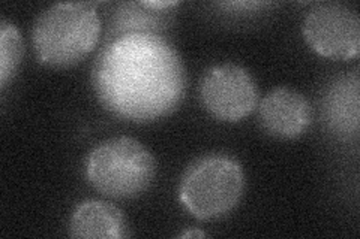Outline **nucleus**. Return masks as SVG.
I'll list each match as a JSON object with an SVG mask.
<instances>
[{
	"label": "nucleus",
	"mask_w": 360,
	"mask_h": 239,
	"mask_svg": "<svg viewBox=\"0 0 360 239\" xmlns=\"http://www.w3.org/2000/svg\"><path fill=\"white\" fill-rule=\"evenodd\" d=\"M156 175L152 153L129 136L96 145L86 161V177L96 191L112 199H134L148 191Z\"/></svg>",
	"instance_id": "20e7f679"
},
{
	"label": "nucleus",
	"mask_w": 360,
	"mask_h": 239,
	"mask_svg": "<svg viewBox=\"0 0 360 239\" xmlns=\"http://www.w3.org/2000/svg\"><path fill=\"white\" fill-rule=\"evenodd\" d=\"M262 129L278 139H295L305 133L312 123L308 99L296 90L276 87L258 104Z\"/></svg>",
	"instance_id": "0eeeda50"
},
{
	"label": "nucleus",
	"mask_w": 360,
	"mask_h": 239,
	"mask_svg": "<svg viewBox=\"0 0 360 239\" xmlns=\"http://www.w3.org/2000/svg\"><path fill=\"white\" fill-rule=\"evenodd\" d=\"M242 165L227 154L197 158L179 183V200L197 220H219L240 203L245 193Z\"/></svg>",
	"instance_id": "7ed1b4c3"
},
{
	"label": "nucleus",
	"mask_w": 360,
	"mask_h": 239,
	"mask_svg": "<svg viewBox=\"0 0 360 239\" xmlns=\"http://www.w3.org/2000/svg\"><path fill=\"white\" fill-rule=\"evenodd\" d=\"M99 35L101 18L94 4H54L33 22L32 45L41 64L65 69L86 59Z\"/></svg>",
	"instance_id": "f03ea898"
},
{
	"label": "nucleus",
	"mask_w": 360,
	"mask_h": 239,
	"mask_svg": "<svg viewBox=\"0 0 360 239\" xmlns=\"http://www.w3.org/2000/svg\"><path fill=\"white\" fill-rule=\"evenodd\" d=\"M68 231L72 238L120 239L128 236V223L116 205L89 199L74 208Z\"/></svg>",
	"instance_id": "6e6552de"
},
{
	"label": "nucleus",
	"mask_w": 360,
	"mask_h": 239,
	"mask_svg": "<svg viewBox=\"0 0 360 239\" xmlns=\"http://www.w3.org/2000/svg\"><path fill=\"white\" fill-rule=\"evenodd\" d=\"M25 43L14 22H0V87L5 88L21 64Z\"/></svg>",
	"instance_id": "9b49d317"
},
{
	"label": "nucleus",
	"mask_w": 360,
	"mask_h": 239,
	"mask_svg": "<svg viewBox=\"0 0 360 239\" xmlns=\"http://www.w3.org/2000/svg\"><path fill=\"white\" fill-rule=\"evenodd\" d=\"M206 238L207 233L205 232H200V231H189V232H185V233H180V238Z\"/></svg>",
	"instance_id": "f8f14e48"
},
{
	"label": "nucleus",
	"mask_w": 360,
	"mask_h": 239,
	"mask_svg": "<svg viewBox=\"0 0 360 239\" xmlns=\"http://www.w3.org/2000/svg\"><path fill=\"white\" fill-rule=\"evenodd\" d=\"M92 87L111 116L150 123L174 112L186 95V69L173 45L156 33L112 36L99 51Z\"/></svg>",
	"instance_id": "f257e3e1"
},
{
	"label": "nucleus",
	"mask_w": 360,
	"mask_h": 239,
	"mask_svg": "<svg viewBox=\"0 0 360 239\" xmlns=\"http://www.w3.org/2000/svg\"><path fill=\"white\" fill-rule=\"evenodd\" d=\"M200 100L210 116L222 123L245 120L258 105V87L243 66L222 63L201 76Z\"/></svg>",
	"instance_id": "39448f33"
},
{
	"label": "nucleus",
	"mask_w": 360,
	"mask_h": 239,
	"mask_svg": "<svg viewBox=\"0 0 360 239\" xmlns=\"http://www.w3.org/2000/svg\"><path fill=\"white\" fill-rule=\"evenodd\" d=\"M302 33L309 47L326 59L352 60L360 53V18L344 4L312 6L303 20Z\"/></svg>",
	"instance_id": "423d86ee"
},
{
	"label": "nucleus",
	"mask_w": 360,
	"mask_h": 239,
	"mask_svg": "<svg viewBox=\"0 0 360 239\" xmlns=\"http://www.w3.org/2000/svg\"><path fill=\"white\" fill-rule=\"evenodd\" d=\"M326 114L330 126L344 133H357L359 128V76L336 79L326 97Z\"/></svg>",
	"instance_id": "1a4fd4ad"
},
{
	"label": "nucleus",
	"mask_w": 360,
	"mask_h": 239,
	"mask_svg": "<svg viewBox=\"0 0 360 239\" xmlns=\"http://www.w3.org/2000/svg\"><path fill=\"white\" fill-rule=\"evenodd\" d=\"M170 9H155L146 5V2L123 4L117 8L112 17V36L125 35V33H156L172 22Z\"/></svg>",
	"instance_id": "9d476101"
}]
</instances>
